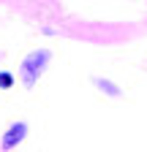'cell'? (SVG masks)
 I'll list each match as a JSON object with an SVG mask.
<instances>
[{"label": "cell", "mask_w": 147, "mask_h": 152, "mask_svg": "<svg viewBox=\"0 0 147 152\" xmlns=\"http://www.w3.org/2000/svg\"><path fill=\"white\" fill-rule=\"evenodd\" d=\"M46 63H49V52H46V49L30 52L25 60H22V65H19V76H22L25 87H33V84H35V79L41 76V71H44Z\"/></svg>", "instance_id": "obj_1"}, {"label": "cell", "mask_w": 147, "mask_h": 152, "mask_svg": "<svg viewBox=\"0 0 147 152\" xmlns=\"http://www.w3.org/2000/svg\"><path fill=\"white\" fill-rule=\"evenodd\" d=\"M25 133H27V125H25V122L11 125V128H8V133H6V139H3V149H14L16 144L25 139Z\"/></svg>", "instance_id": "obj_2"}, {"label": "cell", "mask_w": 147, "mask_h": 152, "mask_svg": "<svg viewBox=\"0 0 147 152\" xmlns=\"http://www.w3.org/2000/svg\"><path fill=\"white\" fill-rule=\"evenodd\" d=\"M96 84H98L106 95H112V98H117V95H120V87H117V84H112V82H106V79H96Z\"/></svg>", "instance_id": "obj_3"}, {"label": "cell", "mask_w": 147, "mask_h": 152, "mask_svg": "<svg viewBox=\"0 0 147 152\" xmlns=\"http://www.w3.org/2000/svg\"><path fill=\"white\" fill-rule=\"evenodd\" d=\"M11 84H14V76H11V73H0V87L8 90Z\"/></svg>", "instance_id": "obj_4"}]
</instances>
